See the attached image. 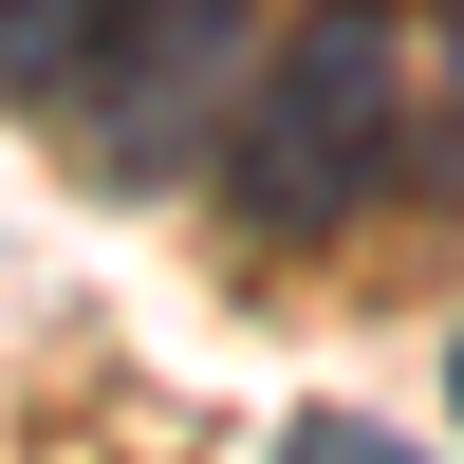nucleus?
<instances>
[{"label":"nucleus","instance_id":"f257e3e1","mask_svg":"<svg viewBox=\"0 0 464 464\" xmlns=\"http://www.w3.org/2000/svg\"><path fill=\"white\" fill-rule=\"evenodd\" d=\"M409 149V19L391 0H316L297 37H260L242 111H223V186L260 242H334Z\"/></svg>","mask_w":464,"mask_h":464},{"label":"nucleus","instance_id":"f03ea898","mask_svg":"<svg viewBox=\"0 0 464 464\" xmlns=\"http://www.w3.org/2000/svg\"><path fill=\"white\" fill-rule=\"evenodd\" d=\"M260 37H279L260 0H130V19H111V56L74 74V168H93L111 205L223 168V111H242Z\"/></svg>","mask_w":464,"mask_h":464},{"label":"nucleus","instance_id":"20e7f679","mask_svg":"<svg viewBox=\"0 0 464 464\" xmlns=\"http://www.w3.org/2000/svg\"><path fill=\"white\" fill-rule=\"evenodd\" d=\"M279 464H428V446H391V428H353V409H297Z\"/></svg>","mask_w":464,"mask_h":464},{"label":"nucleus","instance_id":"39448f33","mask_svg":"<svg viewBox=\"0 0 464 464\" xmlns=\"http://www.w3.org/2000/svg\"><path fill=\"white\" fill-rule=\"evenodd\" d=\"M446 409H464V334H446Z\"/></svg>","mask_w":464,"mask_h":464},{"label":"nucleus","instance_id":"7ed1b4c3","mask_svg":"<svg viewBox=\"0 0 464 464\" xmlns=\"http://www.w3.org/2000/svg\"><path fill=\"white\" fill-rule=\"evenodd\" d=\"M130 0H0V111H74V74L111 56Z\"/></svg>","mask_w":464,"mask_h":464}]
</instances>
